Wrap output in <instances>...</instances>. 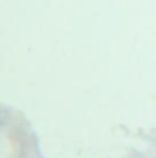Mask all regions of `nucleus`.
I'll return each instance as SVG.
<instances>
[]
</instances>
